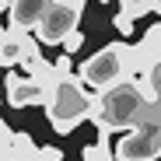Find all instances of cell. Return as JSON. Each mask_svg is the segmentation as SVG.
Listing matches in <instances>:
<instances>
[{
	"label": "cell",
	"instance_id": "6da1fadb",
	"mask_svg": "<svg viewBox=\"0 0 161 161\" xmlns=\"http://www.w3.org/2000/svg\"><path fill=\"white\" fill-rule=\"evenodd\" d=\"M144 112H147V98H144L137 80L126 77V80H119V84L98 91L91 123L98 126V137H109L112 130H123V133L133 130L144 119Z\"/></svg>",
	"mask_w": 161,
	"mask_h": 161
},
{
	"label": "cell",
	"instance_id": "7a4b0ae2",
	"mask_svg": "<svg viewBox=\"0 0 161 161\" xmlns=\"http://www.w3.org/2000/svg\"><path fill=\"white\" fill-rule=\"evenodd\" d=\"M95 98L98 95H88V84H80L77 74L60 77L56 84L49 88V95H46L49 126L56 130V133H74L84 119L95 116Z\"/></svg>",
	"mask_w": 161,
	"mask_h": 161
},
{
	"label": "cell",
	"instance_id": "3957f363",
	"mask_svg": "<svg viewBox=\"0 0 161 161\" xmlns=\"http://www.w3.org/2000/svg\"><path fill=\"white\" fill-rule=\"evenodd\" d=\"M74 74H77L80 84H88L95 91H105V88L119 84V80H126L130 77V42H112V46L98 49Z\"/></svg>",
	"mask_w": 161,
	"mask_h": 161
},
{
	"label": "cell",
	"instance_id": "277c9868",
	"mask_svg": "<svg viewBox=\"0 0 161 161\" xmlns=\"http://www.w3.org/2000/svg\"><path fill=\"white\" fill-rule=\"evenodd\" d=\"M80 14H84V0H53L42 21L35 25V39L42 46H60L70 32H77Z\"/></svg>",
	"mask_w": 161,
	"mask_h": 161
},
{
	"label": "cell",
	"instance_id": "5b68a950",
	"mask_svg": "<svg viewBox=\"0 0 161 161\" xmlns=\"http://www.w3.org/2000/svg\"><path fill=\"white\" fill-rule=\"evenodd\" d=\"M39 39L32 32H25V28H11L4 32V42H0V67H21V63H28L35 56H42L39 53Z\"/></svg>",
	"mask_w": 161,
	"mask_h": 161
},
{
	"label": "cell",
	"instance_id": "8992f818",
	"mask_svg": "<svg viewBox=\"0 0 161 161\" xmlns=\"http://www.w3.org/2000/svg\"><path fill=\"white\" fill-rule=\"evenodd\" d=\"M4 98L11 109H28V105H46V88L35 84L28 74H7L4 80Z\"/></svg>",
	"mask_w": 161,
	"mask_h": 161
},
{
	"label": "cell",
	"instance_id": "52a82bcc",
	"mask_svg": "<svg viewBox=\"0 0 161 161\" xmlns=\"http://www.w3.org/2000/svg\"><path fill=\"white\" fill-rule=\"evenodd\" d=\"M53 0H11V25L14 28H25V32H35V25L42 21V14L49 11Z\"/></svg>",
	"mask_w": 161,
	"mask_h": 161
},
{
	"label": "cell",
	"instance_id": "ba28073f",
	"mask_svg": "<svg viewBox=\"0 0 161 161\" xmlns=\"http://www.w3.org/2000/svg\"><path fill=\"white\" fill-rule=\"evenodd\" d=\"M80 154H84L80 161H116V147L109 144V137H98L95 144H88Z\"/></svg>",
	"mask_w": 161,
	"mask_h": 161
},
{
	"label": "cell",
	"instance_id": "9c48e42d",
	"mask_svg": "<svg viewBox=\"0 0 161 161\" xmlns=\"http://www.w3.org/2000/svg\"><path fill=\"white\" fill-rule=\"evenodd\" d=\"M11 151L18 154V158H25V161H35V140L28 137V133H14V140H11Z\"/></svg>",
	"mask_w": 161,
	"mask_h": 161
},
{
	"label": "cell",
	"instance_id": "30bf717a",
	"mask_svg": "<svg viewBox=\"0 0 161 161\" xmlns=\"http://www.w3.org/2000/svg\"><path fill=\"white\" fill-rule=\"evenodd\" d=\"M133 21H137V18H133L130 11H123V7H119V14H116V32H119L123 39H130V35H133Z\"/></svg>",
	"mask_w": 161,
	"mask_h": 161
},
{
	"label": "cell",
	"instance_id": "8fae6325",
	"mask_svg": "<svg viewBox=\"0 0 161 161\" xmlns=\"http://www.w3.org/2000/svg\"><path fill=\"white\" fill-rule=\"evenodd\" d=\"M80 46H84V32H80V28H77V32H70V35L60 42V49H63V53H77Z\"/></svg>",
	"mask_w": 161,
	"mask_h": 161
},
{
	"label": "cell",
	"instance_id": "7c38bea8",
	"mask_svg": "<svg viewBox=\"0 0 161 161\" xmlns=\"http://www.w3.org/2000/svg\"><path fill=\"white\" fill-rule=\"evenodd\" d=\"M35 161H63V151L60 147H39L35 151Z\"/></svg>",
	"mask_w": 161,
	"mask_h": 161
},
{
	"label": "cell",
	"instance_id": "4fadbf2b",
	"mask_svg": "<svg viewBox=\"0 0 161 161\" xmlns=\"http://www.w3.org/2000/svg\"><path fill=\"white\" fill-rule=\"evenodd\" d=\"M56 70H60L63 77H70V74H74V63H70V53H60V60H56Z\"/></svg>",
	"mask_w": 161,
	"mask_h": 161
},
{
	"label": "cell",
	"instance_id": "5bb4252c",
	"mask_svg": "<svg viewBox=\"0 0 161 161\" xmlns=\"http://www.w3.org/2000/svg\"><path fill=\"white\" fill-rule=\"evenodd\" d=\"M0 14H11V0H0Z\"/></svg>",
	"mask_w": 161,
	"mask_h": 161
},
{
	"label": "cell",
	"instance_id": "9a60e30c",
	"mask_svg": "<svg viewBox=\"0 0 161 161\" xmlns=\"http://www.w3.org/2000/svg\"><path fill=\"white\" fill-rule=\"evenodd\" d=\"M154 11H158V14H161V0H154Z\"/></svg>",
	"mask_w": 161,
	"mask_h": 161
},
{
	"label": "cell",
	"instance_id": "2e32d148",
	"mask_svg": "<svg viewBox=\"0 0 161 161\" xmlns=\"http://www.w3.org/2000/svg\"><path fill=\"white\" fill-rule=\"evenodd\" d=\"M4 32H7V28H4V25H0V42H4Z\"/></svg>",
	"mask_w": 161,
	"mask_h": 161
},
{
	"label": "cell",
	"instance_id": "e0dca14e",
	"mask_svg": "<svg viewBox=\"0 0 161 161\" xmlns=\"http://www.w3.org/2000/svg\"><path fill=\"white\" fill-rule=\"evenodd\" d=\"M98 4H112V0H98Z\"/></svg>",
	"mask_w": 161,
	"mask_h": 161
}]
</instances>
